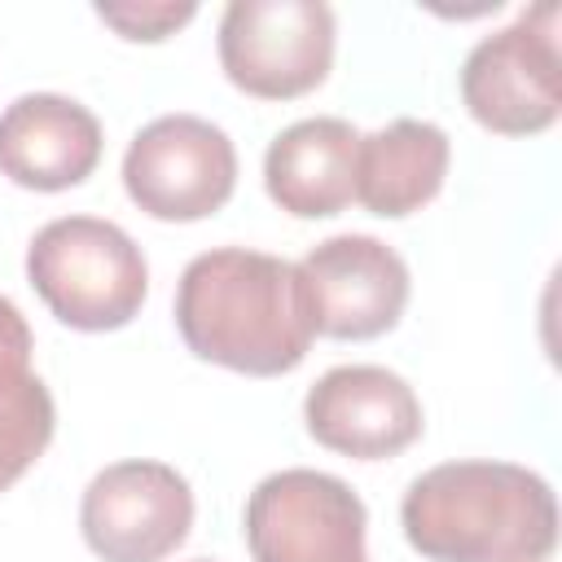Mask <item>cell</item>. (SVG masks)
Masks as SVG:
<instances>
[{"mask_svg":"<svg viewBox=\"0 0 562 562\" xmlns=\"http://www.w3.org/2000/svg\"><path fill=\"white\" fill-rule=\"evenodd\" d=\"M448 132L426 119H395L356 145V202L369 215L404 220L435 202L448 176Z\"/></svg>","mask_w":562,"mask_h":562,"instance_id":"obj_13","label":"cell"},{"mask_svg":"<svg viewBox=\"0 0 562 562\" xmlns=\"http://www.w3.org/2000/svg\"><path fill=\"white\" fill-rule=\"evenodd\" d=\"M193 562H211V558H193Z\"/></svg>","mask_w":562,"mask_h":562,"instance_id":"obj_17","label":"cell"},{"mask_svg":"<svg viewBox=\"0 0 562 562\" xmlns=\"http://www.w3.org/2000/svg\"><path fill=\"white\" fill-rule=\"evenodd\" d=\"M400 522L426 562H549L558 549L553 487L514 461H443L417 474Z\"/></svg>","mask_w":562,"mask_h":562,"instance_id":"obj_2","label":"cell"},{"mask_svg":"<svg viewBox=\"0 0 562 562\" xmlns=\"http://www.w3.org/2000/svg\"><path fill=\"white\" fill-rule=\"evenodd\" d=\"M53 430L57 408L35 373L0 382V492H9L44 457Z\"/></svg>","mask_w":562,"mask_h":562,"instance_id":"obj_14","label":"cell"},{"mask_svg":"<svg viewBox=\"0 0 562 562\" xmlns=\"http://www.w3.org/2000/svg\"><path fill=\"white\" fill-rule=\"evenodd\" d=\"M246 544L255 562H369L364 501L325 470H277L246 496Z\"/></svg>","mask_w":562,"mask_h":562,"instance_id":"obj_6","label":"cell"},{"mask_svg":"<svg viewBox=\"0 0 562 562\" xmlns=\"http://www.w3.org/2000/svg\"><path fill=\"white\" fill-rule=\"evenodd\" d=\"M123 189L154 220H206L237 189V149L224 127L198 114H162L132 136L123 154Z\"/></svg>","mask_w":562,"mask_h":562,"instance_id":"obj_7","label":"cell"},{"mask_svg":"<svg viewBox=\"0 0 562 562\" xmlns=\"http://www.w3.org/2000/svg\"><path fill=\"white\" fill-rule=\"evenodd\" d=\"M220 66L259 101H294L334 66V9L321 0H233L220 18Z\"/></svg>","mask_w":562,"mask_h":562,"instance_id":"obj_4","label":"cell"},{"mask_svg":"<svg viewBox=\"0 0 562 562\" xmlns=\"http://www.w3.org/2000/svg\"><path fill=\"white\" fill-rule=\"evenodd\" d=\"M31 351H35V338H31L26 316L18 312L13 299L0 294V382L26 378L31 373Z\"/></svg>","mask_w":562,"mask_h":562,"instance_id":"obj_16","label":"cell"},{"mask_svg":"<svg viewBox=\"0 0 562 562\" xmlns=\"http://www.w3.org/2000/svg\"><path fill=\"white\" fill-rule=\"evenodd\" d=\"M176 329L198 360L246 378H281L303 364L316 329L299 263L220 246L180 272Z\"/></svg>","mask_w":562,"mask_h":562,"instance_id":"obj_1","label":"cell"},{"mask_svg":"<svg viewBox=\"0 0 562 562\" xmlns=\"http://www.w3.org/2000/svg\"><path fill=\"white\" fill-rule=\"evenodd\" d=\"M461 101L470 119L496 136L553 127L562 110L558 4H536L514 26L479 40L461 66Z\"/></svg>","mask_w":562,"mask_h":562,"instance_id":"obj_5","label":"cell"},{"mask_svg":"<svg viewBox=\"0 0 562 562\" xmlns=\"http://www.w3.org/2000/svg\"><path fill=\"white\" fill-rule=\"evenodd\" d=\"M101 123L61 92H26L0 114V176L35 193L83 184L101 162Z\"/></svg>","mask_w":562,"mask_h":562,"instance_id":"obj_11","label":"cell"},{"mask_svg":"<svg viewBox=\"0 0 562 562\" xmlns=\"http://www.w3.org/2000/svg\"><path fill=\"white\" fill-rule=\"evenodd\" d=\"M26 281L61 325L105 334L123 329L140 312L149 294V263L119 224L61 215L31 237Z\"/></svg>","mask_w":562,"mask_h":562,"instance_id":"obj_3","label":"cell"},{"mask_svg":"<svg viewBox=\"0 0 562 562\" xmlns=\"http://www.w3.org/2000/svg\"><path fill=\"white\" fill-rule=\"evenodd\" d=\"M307 435L356 461L400 457L422 435V404L413 386L382 364H338L321 373L303 400Z\"/></svg>","mask_w":562,"mask_h":562,"instance_id":"obj_10","label":"cell"},{"mask_svg":"<svg viewBox=\"0 0 562 562\" xmlns=\"http://www.w3.org/2000/svg\"><path fill=\"white\" fill-rule=\"evenodd\" d=\"M189 527V479L162 461H114L92 474L79 501V531L101 562H162Z\"/></svg>","mask_w":562,"mask_h":562,"instance_id":"obj_8","label":"cell"},{"mask_svg":"<svg viewBox=\"0 0 562 562\" xmlns=\"http://www.w3.org/2000/svg\"><path fill=\"white\" fill-rule=\"evenodd\" d=\"M356 145L347 119L290 123L263 154V189L294 220H329L356 202Z\"/></svg>","mask_w":562,"mask_h":562,"instance_id":"obj_12","label":"cell"},{"mask_svg":"<svg viewBox=\"0 0 562 562\" xmlns=\"http://www.w3.org/2000/svg\"><path fill=\"white\" fill-rule=\"evenodd\" d=\"M193 4H97V18L105 26H114L123 40H145L158 44L167 35H176L184 22H193Z\"/></svg>","mask_w":562,"mask_h":562,"instance_id":"obj_15","label":"cell"},{"mask_svg":"<svg viewBox=\"0 0 562 562\" xmlns=\"http://www.w3.org/2000/svg\"><path fill=\"white\" fill-rule=\"evenodd\" d=\"M312 303V329L338 342H364L400 325L408 307V263L369 233H342L312 246L299 263Z\"/></svg>","mask_w":562,"mask_h":562,"instance_id":"obj_9","label":"cell"}]
</instances>
